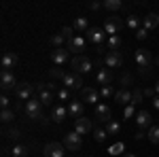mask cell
<instances>
[{
  "label": "cell",
  "mask_w": 159,
  "mask_h": 157,
  "mask_svg": "<svg viewBox=\"0 0 159 157\" xmlns=\"http://www.w3.org/2000/svg\"><path fill=\"white\" fill-rule=\"evenodd\" d=\"M91 119H87V117H79V119H74V132L76 134H87V132H91Z\"/></svg>",
  "instance_id": "obj_14"
},
{
  "label": "cell",
  "mask_w": 159,
  "mask_h": 157,
  "mask_svg": "<svg viewBox=\"0 0 159 157\" xmlns=\"http://www.w3.org/2000/svg\"><path fill=\"white\" fill-rule=\"evenodd\" d=\"M49 74H51V79H64V70H60V68H51L49 70Z\"/></svg>",
  "instance_id": "obj_40"
},
{
  "label": "cell",
  "mask_w": 159,
  "mask_h": 157,
  "mask_svg": "<svg viewBox=\"0 0 159 157\" xmlns=\"http://www.w3.org/2000/svg\"><path fill=\"white\" fill-rule=\"evenodd\" d=\"M106 132H108V136H117V134L121 132V123H119V121H108V123H106Z\"/></svg>",
  "instance_id": "obj_27"
},
{
  "label": "cell",
  "mask_w": 159,
  "mask_h": 157,
  "mask_svg": "<svg viewBox=\"0 0 159 157\" xmlns=\"http://www.w3.org/2000/svg\"><path fill=\"white\" fill-rule=\"evenodd\" d=\"M123 28V21L121 17H117V15H112V17H106V21H104V32L108 34V36H115V34H119V30Z\"/></svg>",
  "instance_id": "obj_5"
},
{
  "label": "cell",
  "mask_w": 159,
  "mask_h": 157,
  "mask_svg": "<svg viewBox=\"0 0 159 157\" xmlns=\"http://www.w3.org/2000/svg\"><path fill=\"white\" fill-rule=\"evenodd\" d=\"M85 34H87V40L93 43V45H102L104 43V36H106V32L102 28H89Z\"/></svg>",
  "instance_id": "obj_11"
},
{
  "label": "cell",
  "mask_w": 159,
  "mask_h": 157,
  "mask_svg": "<svg viewBox=\"0 0 159 157\" xmlns=\"http://www.w3.org/2000/svg\"><path fill=\"white\" fill-rule=\"evenodd\" d=\"M129 83H132V74L125 72V74L121 76V87H125V89H127V85H129Z\"/></svg>",
  "instance_id": "obj_44"
},
{
  "label": "cell",
  "mask_w": 159,
  "mask_h": 157,
  "mask_svg": "<svg viewBox=\"0 0 159 157\" xmlns=\"http://www.w3.org/2000/svg\"><path fill=\"white\" fill-rule=\"evenodd\" d=\"M72 28H74V30H79V32H87V30H89V21H87V17H76Z\"/></svg>",
  "instance_id": "obj_26"
},
{
  "label": "cell",
  "mask_w": 159,
  "mask_h": 157,
  "mask_svg": "<svg viewBox=\"0 0 159 157\" xmlns=\"http://www.w3.org/2000/svg\"><path fill=\"white\" fill-rule=\"evenodd\" d=\"M142 96H144L142 89H132V104H138V102L142 100Z\"/></svg>",
  "instance_id": "obj_38"
},
{
  "label": "cell",
  "mask_w": 159,
  "mask_h": 157,
  "mask_svg": "<svg viewBox=\"0 0 159 157\" xmlns=\"http://www.w3.org/2000/svg\"><path fill=\"white\" fill-rule=\"evenodd\" d=\"M13 119H15V110L2 109V113H0V121H2V123H11Z\"/></svg>",
  "instance_id": "obj_28"
},
{
  "label": "cell",
  "mask_w": 159,
  "mask_h": 157,
  "mask_svg": "<svg viewBox=\"0 0 159 157\" xmlns=\"http://www.w3.org/2000/svg\"><path fill=\"white\" fill-rule=\"evenodd\" d=\"M151 121H153V117L148 115V110H140V113L136 115V123H138L140 130H151V127H153Z\"/></svg>",
  "instance_id": "obj_17"
},
{
  "label": "cell",
  "mask_w": 159,
  "mask_h": 157,
  "mask_svg": "<svg viewBox=\"0 0 159 157\" xmlns=\"http://www.w3.org/2000/svg\"><path fill=\"white\" fill-rule=\"evenodd\" d=\"M123 151H125V145H123V142H115L112 146H108L110 155H123Z\"/></svg>",
  "instance_id": "obj_31"
},
{
  "label": "cell",
  "mask_w": 159,
  "mask_h": 157,
  "mask_svg": "<svg viewBox=\"0 0 159 157\" xmlns=\"http://www.w3.org/2000/svg\"><path fill=\"white\" fill-rule=\"evenodd\" d=\"M64 146H66L68 151H81V146H83V138H81V134L68 132L66 136H64Z\"/></svg>",
  "instance_id": "obj_4"
},
{
  "label": "cell",
  "mask_w": 159,
  "mask_h": 157,
  "mask_svg": "<svg viewBox=\"0 0 159 157\" xmlns=\"http://www.w3.org/2000/svg\"><path fill=\"white\" fill-rule=\"evenodd\" d=\"M87 157H93V155H87Z\"/></svg>",
  "instance_id": "obj_53"
},
{
  "label": "cell",
  "mask_w": 159,
  "mask_h": 157,
  "mask_svg": "<svg viewBox=\"0 0 159 157\" xmlns=\"http://www.w3.org/2000/svg\"><path fill=\"white\" fill-rule=\"evenodd\" d=\"M136 66L140 68L142 74H151V66H153V55L148 49H138L136 51Z\"/></svg>",
  "instance_id": "obj_1"
},
{
  "label": "cell",
  "mask_w": 159,
  "mask_h": 157,
  "mask_svg": "<svg viewBox=\"0 0 159 157\" xmlns=\"http://www.w3.org/2000/svg\"><path fill=\"white\" fill-rule=\"evenodd\" d=\"M81 98H83V102H89V104H100L98 89H93V87H83L81 89Z\"/></svg>",
  "instance_id": "obj_18"
},
{
  "label": "cell",
  "mask_w": 159,
  "mask_h": 157,
  "mask_svg": "<svg viewBox=\"0 0 159 157\" xmlns=\"http://www.w3.org/2000/svg\"><path fill=\"white\" fill-rule=\"evenodd\" d=\"M83 102L81 100H70V106H68V115H72L74 119H79V117H83Z\"/></svg>",
  "instance_id": "obj_21"
},
{
  "label": "cell",
  "mask_w": 159,
  "mask_h": 157,
  "mask_svg": "<svg viewBox=\"0 0 159 157\" xmlns=\"http://www.w3.org/2000/svg\"><path fill=\"white\" fill-rule=\"evenodd\" d=\"M123 117H125V119H132V117H134V104H127V106H125Z\"/></svg>",
  "instance_id": "obj_42"
},
{
  "label": "cell",
  "mask_w": 159,
  "mask_h": 157,
  "mask_svg": "<svg viewBox=\"0 0 159 157\" xmlns=\"http://www.w3.org/2000/svg\"><path fill=\"white\" fill-rule=\"evenodd\" d=\"M155 91H157V96H159V81H157V85H155Z\"/></svg>",
  "instance_id": "obj_51"
},
{
  "label": "cell",
  "mask_w": 159,
  "mask_h": 157,
  "mask_svg": "<svg viewBox=\"0 0 159 157\" xmlns=\"http://www.w3.org/2000/svg\"><path fill=\"white\" fill-rule=\"evenodd\" d=\"M4 136H7L9 140H19V138H21V134H19V130H17V127H11V130H7V132H4Z\"/></svg>",
  "instance_id": "obj_37"
},
{
  "label": "cell",
  "mask_w": 159,
  "mask_h": 157,
  "mask_svg": "<svg viewBox=\"0 0 159 157\" xmlns=\"http://www.w3.org/2000/svg\"><path fill=\"white\" fill-rule=\"evenodd\" d=\"M96 117H98L100 123H108V121H112V110H110L108 104H96Z\"/></svg>",
  "instance_id": "obj_9"
},
{
  "label": "cell",
  "mask_w": 159,
  "mask_h": 157,
  "mask_svg": "<svg viewBox=\"0 0 159 157\" xmlns=\"http://www.w3.org/2000/svg\"><path fill=\"white\" fill-rule=\"evenodd\" d=\"M36 94H38L36 98L43 102V104H51V102H53V94H51V89L47 87V85L36 83Z\"/></svg>",
  "instance_id": "obj_13"
},
{
  "label": "cell",
  "mask_w": 159,
  "mask_h": 157,
  "mask_svg": "<svg viewBox=\"0 0 159 157\" xmlns=\"http://www.w3.org/2000/svg\"><path fill=\"white\" fill-rule=\"evenodd\" d=\"M68 51H74V53H76V55H81V51H83V49H85V38L83 36H74V38H70V40H68Z\"/></svg>",
  "instance_id": "obj_19"
},
{
  "label": "cell",
  "mask_w": 159,
  "mask_h": 157,
  "mask_svg": "<svg viewBox=\"0 0 159 157\" xmlns=\"http://www.w3.org/2000/svg\"><path fill=\"white\" fill-rule=\"evenodd\" d=\"M155 64H157V66H159V58H157V60H155Z\"/></svg>",
  "instance_id": "obj_52"
},
{
  "label": "cell",
  "mask_w": 159,
  "mask_h": 157,
  "mask_svg": "<svg viewBox=\"0 0 159 157\" xmlns=\"http://www.w3.org/2000/svg\"><path fill=\"white\" fill-rule=\"evenodd\" d=\"M45 157H64V145L61 142H47Z\"/></svg>",
  "instance_id": "obj_15"
},
{
  "label": "cell",
  "mask_w": 159,
  "mask_h": 157,
  "mask_svg": "<svg viewBox=\"0 0 159 157\" xmlns=\"http://www.w3.org/2000/svg\"><path fill=\"white\" fill-rule=\"evenodd\" d=\"M11 153H13V157H28V153H30V146H28V145H15Z\"/></svg>",
  "instance_id": "obj_25"
},
{
  "label": "cell",
  "mask_w": 159,
  "mask_h": 157,
  "mask_svg": "<svg viewBox=\"0 0 159 157\" xmlns=\"http://www.w3.org/2000/svg\"><path fill=\"white\" fill-rule=\"evenodd\" d=\"M112 81H115V74H112V70L110 68H102V70H98V74H96V83L98 85H112Z\"/></svg>",
  "instance_id": "obj_12"
},
{
  "label": "cell",
  "mask_w": 159,
  "mask_h": 157,
  "mask_svg": "<svg viewBox=\"0 0 159 157\" xmlns=\"http://www.w3.org/2000/svg\"><path fill=\"white\" fill-rule=\"evenodd\" d=\"M104 62H106V66H108V68H121V66H123L121 51H108V53H106V58H104Z\"/></svg>",
  "instance_id": "obj_10"
},
{
  "label": "cell",
  "mask_w": 159,
  "mask_h": 157,
  "mask_svg": "<svg viewBox=\"0 0 159 157\" xmlns=\"http://www.w3.org/2000/svg\"><path fill=\"white\" fill-rule=\"evenodd\" d=\"M34 91H36V85H30V83H21V85H17V89H15L17 98H19V100H24V102L32 100Z\"/></svg>",
  "instance_id": "obj_7"
},
{
  "label": "cell",
  "mask_w": 159,
  "mask_h": 157,
  "mask_svg": "<svg viewBox=\"0 0 159 157\" xmlns=\"http://www.w3.org/2000/svg\"><path fill=\"white\" fill-rule=\"evenodd\" d=\"M125 24H127V28H129V30H138V28H140V19H138L136 15H129Z\"/></svg>",
  "instance_id": "obj_35"
},
{
  "label": "cell",
  "mask_w": 159,
  "mask_h": 157,
  "mask_svg": "<svg viewBox=\"0 0 159 157\" xmlns=\"http://www.w3.org/2000/svg\"><path fill=\"white\" fill-rule=\"evenodd\" d=\"M147 136H148V134H144V130H138V132L134 134V138H136V140H142V138H147Z\"/></svg>",
  "instance_id": "obj_47"
},
{
  "label": "cell",
  "mask_w": 159,
  "mask_h": 157,
  "mask_svg": "<svg viewBox=\"0 0 159 157\" xmlns=\"http://www.w3.org/2000/svg\"><path fill=\"white\" fill-rule=\"evenodd\" d=\"M70 66H72V72H76V74H87L91 68H93V62L89 60L87 55H74L72 60H70Z\"/></svg>",
  "instance_id": "obj_2"
},
{
  "label": "cell",
  "mask_w": 159,
  "mask_h": 157,
  "mask_svg": "<svg viewBox=\"0 0 159 157\" xmlns=\"http://www.w3.org/2000/svg\"><path fill=\"white\" fill-rule=\"evenodd\" d=\"M155 94H157L155 87H147V89H144V96H147V98H155Z\"/></svg>",
  "instance_id": "obj_46"
},
{
  "label": "cell",
  "mask_w": 159,
  "mask_h": 157,
  "mask_svg": "<svg viewBox=\"0 0 159 157\" xmlns=\"http://www.w3.org/2000/svg\"><path fill=\"white\" fill-rule=\"evenodd\" d=\"M66 115H68V110L64 109V106H55V109H53V115H51V119L55 121V123H64Z\"/></svg>",
  "instance_id": "obj_24"
},
{
  "label": "cell",
  "mask_w": 159,
  "mask_h": 157,
  "mask_svg": "<svg viewBox=\"0 0 159 157\" xmlns=\"http://www.w3.org/2000/svg\"><path fill=\"white\" fill-rule=\"evenodd\" d=\"M115 102H117V104H132V91L125 89V87H121V89L115 94Z\"/></svg>",
  "instance_id": "obj_22"
},
{
  "label": "cell",
  "mask_w": 159,
  "mask_h": 157,
  "mask_svg": "<svg viewBox=\"0 0 159 157\" xmlns=\"http://www.w3.org/2000/svg\"><path fill=\"white\" fill-rule=\"evenodd\" d=\"M106 136H108V132H106V130H102V127H96V132H93V138H96V142H100V145H102V142L106 140Z\"/></svg>",
  "instance_id": "obj_33"
},
{
  "label": "cell",
  "mask_w": 159,
  "mask_h": 157,
  "mask_svg": "<svg viewBox=\"0 0 159 157\" xmlns=\"http://www.w3.org/2000/svg\"><path fill=\"white\" fill-rule=\"evenodd\" d=\"M108 45H110V51H119V47H121V38H119V34L108 36Z\"/></svg>",
  "instance_id": "obj_32"
},
{
  "label": "cell",
  "mask_w": 159,
  "mask_h": 157,
  "mask_svg": "<svg viewBox=\"0 0 159 157\" xmlns=\"http://www.w3.org/2000/svg\"><path fill=\"white\" fill-rule=\"evenodd\" d=\"M151 102H153V106H155V109L159 110V96H155V98H153V100H151Z\"/></svg>",
  "instance_id": "obj_49"
},
{
  "label": "cell",
  "mask_w": 159,
  "mask_h": 157,
  "mask_svg": "<svg viewBox=\"0 0 159 157\" xmlns=\"http://www.w3.org/2000/svg\"><path fill=\"white\" fill-rule=\"evenodd\" d=\"M9 104H11V100L7 98V94H2V96H0V106H2V109H9Z\"/></svg>",
  "instance_id": "obj_45"
},
{
  "label": "cell",
  "mask_w": 159,
  "mask_h": 157,
  "mask_svg": "<svg viewBox=\"0 0 159 157\" xmlns=\"http://www.w3.org/2000/svg\"><path fill=\"white\" fill-rule=\"evenodd\" d=\"M159 25V15L157 13H148L147 17H144V28L147 30H153V28H157Z\"/></svg>",
  "instance_id": "obj_23"
},
{
  "label": "cell",
  "mask_w": 159,
  "mask_h": 157,
  "mask_svg": "<svg viewBox=\"0 0 159 157\" xmlns=\"http://www.w3.org/2000/svg\"><path fill=\"white\" fill-rule=\"evenodd\" d=\"M0 85H2V94H7L11 89H17V81H15L11 70H2L0 72Z\"/></svg>",
  "instance_id": "obj_6"
},
{
  "label": "cell",
  "mask_w": 159,
  "mask_h": 157,
  "mask_svg": "<svg viewBox=\"0 0 159 157\" xmlns=\"http://www.w3.org/2000/svg\"><path fill=\"white\" fill-rule=\"evenodd\" d=\"M24 109H25V115H28L30 119H45V115H43V102H40L38 98L28 100Z\"/></svg>",
  "instance_id": "obj_3"
},
{
  "label": "cell",
  "mask_w": 159,
  "mask_h": 157,
  "mask_svg": "<svg viewBox=\"0 0 159 157\" xmlns=\"http://www.w3.org/2000/svg\"><path fill=\"white\" fill-rule=\"evenodd\" d=\"M102 7H104L102 2H91V4H89V9H91V11H98V9H102Z\"/></svg>",
  "instance_id": "obj_48"
},
{
  "label": "cell",
  "mask_w": 159,
  "mask_h": 157,
  "mask_svg": "<svg viewBox=\"0 0 159 157\" xmlns=\"http://www.w3.org/2000/svg\"><path fill=\"white\" fill-rule=\"evenodd\" d=\"M17 62H19V58H17L13 51H7V53H2L0 66H2V70H11L13 66H17Z\"/></svg>",
  "instance_id": "obj_16"
},
{
  "label": "cell",
  "mask_w": 159,
  "mask_h": 157,
  "mask_svg": "<svg viewBox=\"0 0 159 157\" xmlns=\"http://www.w3.org/2000/svg\"><path fill=\"white\" fill-rule=\"evenodd\" d=\"M72 30H74V28H70V25H66V28H61V34L66 36V40H70V38H74V36H72Z\"/></svg>",
  "instance_id": "obj_43"
},
{
  "label": "cell",
  "mask_w": 159,
  "mask_h": 157,
  "mask_svg": "<svg viewBox=\"0 0 159 157\" xmlns=\"http://www.w3.org/2000/svg\"><path fill=\"white\" fill-rule=\"evenodd\" d=\"M61 81L66 85V89H83L81 87L83 85V79H81V74H76V72H66Z\"/></svg>",
  "instance_id": "obj_8"
},
{
  "label": "cell",
  "mask_w": 159,
  "mask_h": 157,
  "mask_svg": "<svg viewBox=\"0 0 159 157\" xmlns=\"http://www.w3.org/2000/svg\"><path fill=\"white\" fill-rule=\"evenodd\" d=\"M51 60H53V64H55V66L66 64V62H68V49H64V47L55 49V51L51 53Z\"/></svg>",
  "instance_id": "obj_20"
},
{
  "label": "cell",
  "mask_w": 159,
  "mask_h": 157,
  "mask_svg": "<svg viewBox=\"0 0 159 157\" xmlns=\"http://www.w3.org/2000/svg\"><path fill=\"white\" fill-rule=\"evenodd\" d=\"M64 40H66V36H64L61 32H60V34H53V36L49 38V43H51V45H53L55 49H60V45L64 43Z\"/></svg>",
  "instance_id": "obj_34"
},
{
  "label": "cell",
  "mask_w": 159,
  "mask_h": 157,
  "mask_svg": "<svg viewBox=\"0 0 159 157\" xmlns=\"http://www.w3.org/2000/svg\"><path fill=\"white\" fill-rule=\"evenodd\" d=\"M112 94H115V87H112V85H104V87L100 89V98H104V100L110 98Z\"/></svg>",
  "instance_id": "obj_36"
},
{
  "label": "cell",
  "mask_w": 159,
  "mask_h": 157,
  "mask_svg": "<svg viewBox=\"0 0 159 157\" xmlns=\"http://www.w3.org/2000/svg\"><path fill=\"white\" fill-rule=\"evenodd\" d=\"M123 157H136L134 153H123Z\"/></svg>",
  "instance_id": "obj_50"
},
{
  "label": "cell",
  "mask_w": 159,
  "mask_h": 157,
  "mask_svg": "<svg viewBox=\"0 0 159 157\" xmlns=\"http://www.w3.org/2000/svg\"><path fill=\"white\" fill-rule=\"evenodd\" d=\"M136 36L140 38V40H144V38L148 36V30L144 28V25H142V28H138V30H136Z\"/></svg>",
  "instance_id": "obj_41"
},
{
  "label": "cell",
  "mask_w": 159,
  "mask_h": 157,
  "mask_svg": "<svg viewBox=\"0 0 159 157\" xmlns=\"http://www.w3.org/2000/svg\"><path fill=\"white\" fill-rule=\"evenodd\" d=\"M148 140H151L153 145H159V125H153V127L148 130Z\"/></svg>",
  "instance_id": "obj_30"
},
{
  "label": "cell",
  "mask_w": 159,
  "mask_h": 157,
  "mask_svg": "<svg viewBox=\"0 0 159 157\" xmlns=\"http://www.w3.org/2000/svg\"><path fill=\"white\" fill-rule=\"evenodd\" d=\"M57 96H60L61 102H66V100H70V89H66V87H61L60 91H57Z\"/></svg>",
  "instance_id": "obj_39"
},
{
  "label": "cell",
  "mask_w": 159,
  "mask_h": 157,
  "mask_svg": "<svg viewBox=\"0 0 159 157\" xmlns=\"http://www.w3.org/2000/svg\"><path fill=\"white\" fill-rule=\"evenodd\" d=\"M104 9H108V11H119V9H123V2L121 0H106V2H104Z\"/></svg>",
  "instance_id": "obj_29"
}]
</instances>
